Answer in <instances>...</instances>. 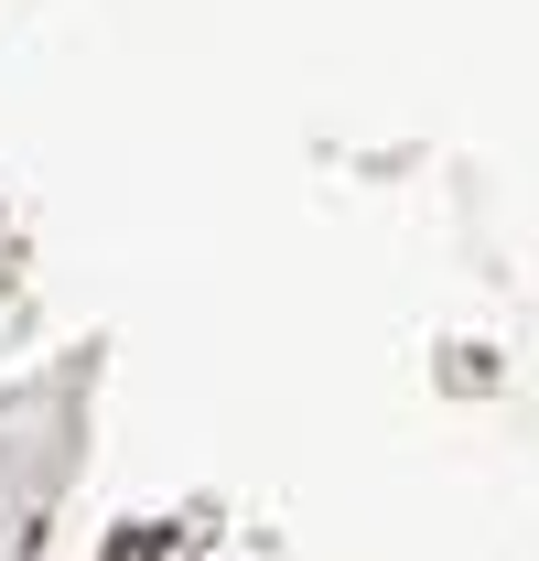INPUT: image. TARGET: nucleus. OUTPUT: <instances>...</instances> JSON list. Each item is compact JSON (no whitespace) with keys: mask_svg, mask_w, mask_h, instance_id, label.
<instances>
[{"mask_svg":"<svg viewBox=\"0 0 539 561\" xmlns=\"http://www.w3.org/2000/svg\"><path fill=\"white\" fill-rule=\"evenodd\" d=\"M173 551H195L184 518H119V529L98 540V561H173Z\"/></svg>","mask_w":539,"mask_h":561,"instance_id":"obj_1","label":"nucleus"}]
</instances>
